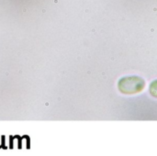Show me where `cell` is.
<instances>
[{
  "label": "cell",
  "instance_id": "cell-1",
  "mask_svg": "<svg viewBox=\"0 0 157 156\" xmlns=\"http://www.w3.org/2000/svg\"><path fill=\"white\" fill-rule=\"evenodd\" d=\"M145 87V82L139 76L122 77L118 82V88L121 93L125 95H133L142 92Z\"/></svg>",
  "mask_w": 157,
  "mask_h": 156
}]
</instances>
